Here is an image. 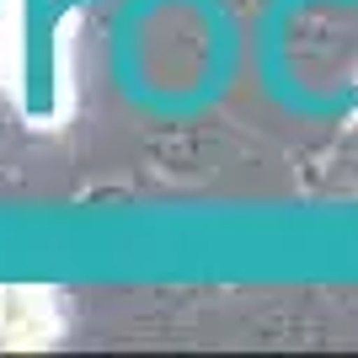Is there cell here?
Returning <instances> with one entry per match:
<instances>
[{
    "label": "cell",
    "mask_w": 358,
    "mask_h": 358,
    "mask_svg": "<svg viewBox=\"0 0 358 358\" xmlns=\"http://www.w3.org/2000/svg\"><path fill=\"white\" fill-rule=\"evenodd\" d=\"M64 331V305L54 289L0 284V348H54Z\"/></svg>",
    "instance_id": "6da1fadb"
}]
</instances>
